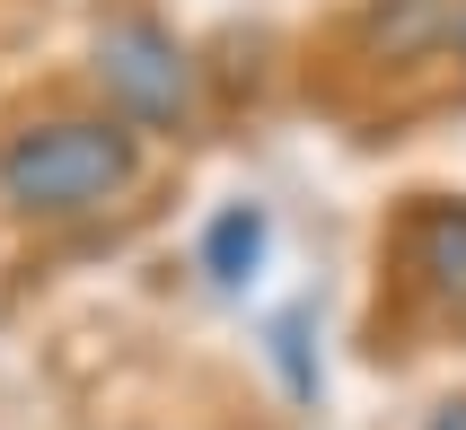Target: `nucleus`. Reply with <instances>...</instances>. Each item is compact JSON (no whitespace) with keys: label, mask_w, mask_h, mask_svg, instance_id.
Instances as JSON below:
<instances>
[{"label":"nucleus","mask_w":466,"mask_h":430,"mask_svg":"<svg viewBox=\"0 0 466 430\" xmlns=\"http://www.w3.org/2000/svg\"><path fill=\"white\" fill-rule=\"evenodd\" d=\"M132 176H141V141L132 124H106V115H53L0 150V194L35 220L106 211L115 194H132Z\"/></svg>","instance_id":"1"},{"label":"nucleus","mask_w":466,"mask_h":430,"mask_svg":"<svg viewBox=\"0 0 466 430\" xmlns=\"http://www.w3.org/2000/svg\"><path fill=\"white\" fill-rule=\"evenodd\" d=\"M97 79L115 88V105L132 124H185V105H194V62L158 18H106Z\"/></svg>","instance_id":"2"},{"label":"nucleus","mask_w":466,"mask_h":430,"mask_svg":"<svg viewBox=\"0 0 466 430\" xmlns=\"http://www.w3.org/2000/svg\"><path fill=\"white\" fill-rule=\"evenodd\" d=\"M396 255H405V273H414L422 299L449 307V316L466 325V203H458V194H431V203L405 211Z\"/></svg>","instance_id":"3"},{"label":"nucleus","mask_w":466,"mask_h":430,"mask_svg":"<svg viewBox=\"0 0 466 430\" xmlns=\"http://www.w3.org/2000/svg\"><path fill=\"white\" fill-rule=\"evenodd\" d=\"M264 264V211H220V220H211V237H203V273L220 281V290H238V281L256 273Z\"/></svg>","instance_id":"4"},{"label":"nucleus","mask_w":466,"mask_h":430,"mask_svg":"<svg viewBox=\"0 0 466 430\" xmlns=\"http://www.w3.org/2000/svg\"><path fill=\"white\" fill-rule=\"evenodd\" d=\"M422 430H466V395H449V405L431 413V422H422Z\"/></svg>","instance_id":"5"},{"label":"nucleus","mask_w":466,"mask_h":430,"mask_svg":"<svg viewBox=\"0 0 466 430\" xmlns=\"http://www.w3.org/2000/svg\"><path fill=\"white\" fill-rule=\"evenodd\" d=\"M458 53H466V18H458Z\"/></svg>","instance_id":"6"}]
</instances>
